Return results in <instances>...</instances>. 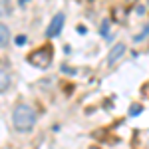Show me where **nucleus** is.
I'll return each instance as SVG.
<instances>
[{"label":"nucleus","instance_id":"7ed1b4c3","mask_svg":"<svg viewBox=\"0 0 149 149\" xmlns=\"http://www.w3.org/2000/svg\"><path fill=\"white\" fill-rule=\"evenodd\" d=\"M64 22H66V16L60 12V14H56L54 18H52V22H50V26H48L46 34L48 38H54V36H58L60 32H62V28H64Z\"/></svg>","mask_w":149,"mask_h":149},{"label":"nucleus","instance_id":"f257e3e1","mask_svg":"<svg viewBox=\"0 0 149 149\" xmlns=\"http://www.w3.org/2000/svg\"><path fill=\"white\" fill-rule=\"evenodd\" d=\"M12 123L16 127V131H32V127L36 123V111L30 105H16L12 111Z\"/></svg>","mask_w":149,"mask_h":149},{"label":"nucleus","instance_id":"6e6552de","mask_svg":"<svg viewBox=\"0 0 149 149\" xmlns=\"http://www.w3.org/2000/svg\"><path fill=\"white\" fill-rule=\"evenodd\" d=\"M8 14H10V2L2 0V16H8Z\"/></svg>","mask_w":149,"mask_h":149},{"label":"nucleus","instance_id":"4468645a","mask_svg":"<svg viewBox=\"0 0 149 149\" xmlns=\"http://www.w3.org/2000/svg\"><path fill=\"white\" fill-rule=\"evenodd\" d=\"M147 6H149V2H147Z\"/></svg>","mask_w":149,"mask_h":149},{"label":"nucleus","instance_id":"f03ea898","mask_svg":"<svg viewBox=\"0 0 149 149\" xmlns=\"http://www.w3.org/2000/svg\"><path fill=\"white\" fill-rule=\"evenodd\" d=\"M28 64H32L36 68H48L52 64V48L44 46L40 50H36V52H32L28 56Z\"/></svg>","mask_w":149,"mask_h":149},{"label":"nucleus","instance_id":"39448f33","mask_svg":"<svg viewBox=\"0 0 149 149\" xmlns=\"http://www.w3.org/2000/svg\"><path fill=\"white\" fill-rule=\"evenodd\" d=\"M0 92L4 93L6 90H8V84H10V78H8V72H6V66H2V70H0Z\"/></svg>","mask_w":149,"mask_h":149},{"label":"nucleus","instance_id":"20e7f679","mask_svg":"<svg viewBox=\"0 0 149 149\" xmlns=\"http://www.w3.org/2000/svg\"><path fill=\"white\" fill-rule=\"evenodd\" d=\"M123 54H125V46H123V44H115V46L109 50L107 64H109V66H113V64H115V62H117V60H119L121 56H123Z\"/></svg>","mask_w":149,"mask_h":149},{"label":"nucleus","instance_id":"1a4fd4ad","mask_svg":"<svg viewBox=\"0 0 149 149\" xmlns=\"http://www.w3.org/2000/svg\"><path fill=\"white\" fill-rule=\"evenodd\" d=\"M107 30H109V20H103L102 22V36H107Z\"/></svg>","mask_w":149,"mask_h":149},{"label":"nucleus","instance_id":"9d476101","mask_svg":"<svg viewBox=\"0 0 149 149\" xmlns=\"http://www.w3.org/2000/svg\"><path fill=\"white\" fill-rule=\"evenodd\" d=\"M16 44H18V46L26 44V36H16Z\"/></svg>","mask_w":149,"mask_h":149},{"label":"nucleus","instance_id":"ddd939ff","mask_svg":"<svg viewBox=\"0 0 149 149\" xmlns=\"http://www.w3.org/2000/svg\"><path fill=\"white\" fill-rule=\"evenodd\" d=\"M90 149H97V147H90Z\"/></svg>","mask_w":149,"mask_h":149},{"label":"nucleus","instance_id":"0eeeda50","mask_svg":"<svg viewBox=\"0 0 149 149\" xmlns=\"http://www.w3.org/2000/svg\"><path fill=\"white\" fill-rule=\"evenodd\" d=\"M147 36H149V24L145 26V28H143V32H141V34H137L135 38H133V40H135V42H141V40H145Z\"/></svg>","mask_w":149,"mask_h":149},{"label":"nucleus","instance_id":"9b49d317","mask_svg":"<svg viewBox=\"0 0 149 149\" xmlns=\"http://www.w3.org/2000/svg\"><path fill=\"white\" fill-rule=\"evenodd\" d=\"M139 109H141L139 105H135V107H131V115H137V113H139Z\"/></svg>","mask_w":149,"mask_h":149},{"label":"nucleus","instance_id":"423d86ee","mask_svg":"<svg viewBox=\"0 0 149 149\" xmlns=\"http://www.w3.org/2000/svg\"><path fill=\"white\" fill-rule=\"evenodd\" d=\"M8 32H10V30H8V26H6V24H2V26H0V46L2 48H6L8 46Z\"/></svg>","mask_w":149,"mask_h":149},{"label":"nucleus","instance_id":"f8f14e48","mask_svg":"<svg viewBox=\"0 0 149 149\" xmlns=\"http://www.w3.org/2000/svg\"><path fill=\"white\" fill-rule=\"evenodd\" d=\"M125 2H129V4H133V2H135V0H125Z\"/></svg>","mask_w":149,"mask_h":149}]
</instances>
